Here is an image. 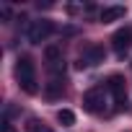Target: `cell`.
Here are the masks:
<instances>
[{
  "instance_id": "cell-11",
  "label": "cell",
  "mask_w": 132,
  "mask_h": 132,
  "mask_svg": "<svg viewBox=\"0 0 132 132\" xmlns=\"http://www.w3.org/2000/svg\"><path fill=\"white\" fill-rule=\"evenodd\" d=\"M47 68H49V73H52L54 78H60V75L65 73V68H68V65H65V60H57V62H49Z\"/></svg>"
},
{
  "instance_id": "cell-8",
  "label": "cell",
  "mask_w": 132,
  "mask_h": 132,
  "mask_svg": "<svg viewBox=\"0 0 132 132\" xmlns=\"http://www.w3.org/2000/svg\"><path fill=\"white\" fill-rule=\"evenodd\" d=\"M62 93H65V83H62L60 78H52V80L44 86V96H47L49 101H54V98H62Z\"/></svg>"
},
{
  "instance_id": "cell-7",
  "label": "cell",
  "mask_w": 132,
  "mask_h": 132,
  "mask_svg": "<svg viewBox=\"0 0 132 132\" xmlns=\"http://www.w3.org/2000/svg\"><path fill=\"white\" fill-rule=\"evenodd\" d=\"M124 8L122 5H109V8H104L101 13H98V21L101 23H111V21H119V18H124Z\"/></svg>"
},
{
  "instance_id": "cell-6",
  "label": "cell",
  "mask_w": 132,
  "mask_h": 132,
  "mask_svg": "<svg viewBox=\"0 0 132 132\" xmlns=\"http://www.w3.org/2000/svg\"><path fill=\"white\" fill-rule=\"evenodd\" d=\"M111 47H114V52L122 57V54L132 47V29H129V26H124V29L114 31V36H111Z\"/></svg>"
},
{
  "instance_id": "cell-4",
  "label": "cell",
  "mask_w": 132,
  "mask_h": 132,
  "mask_svg": "<svg viewBox=\"0 0 132 132\" xmlns=\"http://www.w3.org/2000/svg\"><path fill=\"white\" fill-rule=\"evenodd\" d=\"M104 57H106V52H104V47H86L83 49V54H80V60H78V68L83 70V68H93V65H98V62H104Z\"/></svg>"
},
{
  "instance_id": "cell-12",
  "label": "cell",
  "mask_w": 132,
  "mask_h": 132,
  "mask_svg": "<svg viewBox=\"0 0 132 132\" xmlns=\"http://www.w3.org/2000/svg\"><path fill=\"white\" fill-rule=\"evenodd\" d=\"M26 129H29V132H52L49 127H44V124H39L36 119H29V124H26Z\"/></svg>"
},
{
  "instance_id": "cell-9",
  "label": "cell",
  "mask_w": 132,
  "mask_h": 132,
  "mask_svg": "<svg viewBox=\"0 0 132 132\" xmlns=\"http://www.w3.org/2000/svg\"><path fill=\"white\" fill-rule=\"evenodd\" d=\"M44 57H47V65H49V62H57V60H65V57H62V47H57V44H49V47L44 49Z\"/></svg>"
},
{
  "instance_id": "cell-13",
  "label": "cell",
  "mask_w": 132,
  "mask_h": 132,
  "mask_svg": "<svg viewBox=\"0 0 132 132\" xmlns=\"http://www.w3.org/2000/svg\"><path fill=\"white\" fill-rule=\"evenodd\" d=\"M3 132H16V129H13V124H11V119H8V117H5V119H3Z\"/></svg>"
},
{
  "instance_id": "cell-2",
  "label": "cell",
  "mask_w": 132,
  "mask_h": 132,
  "mask_svg": "<svg viewBox=\"0 0 132 132\" xmlns=\"http://www.w3.org/2000/svg\"><path fill=\"white\" fill-rule=\"evenodd\" d=\"M52 31H54V23H52V21H47V18H42V21H31V26L26 29V39H29L31 44H42Z\"/></svg>"
},
{
  "instance_id": "cell-1",
  "label": "cell",
  "mask_w": 132,
  "mask_h": 132,
  "mask_svg": "<svg viewBox=\"0 0 132 132\" xmlns=\"http://www.w3.org/2000/svg\"><path fill=\"white\" fill-rule=\"evenodd\" d=\"M16 78H18V86L26 91V93H36L39 91V86H36V68H34V60L31 57H18V62H16Z\"/></svg>"
},
{
  "instance_id": "cell-3",
  "label": "cell",
  "mask_w": 132,
  "mask_h": 132,
  "mask_svg": "<svg viewBox=\"0 0 132 132\" xmlns=\"http://www.w3.org/2000/svg\"><path fill=\"white\" fill-rule=\"evenodd\" d=\"M104 106H106V93H104V88H91V91L83 93V109H86V111L98 114V111H104Z\"/></svg>"
},
{
  "instance_id": "cell-10",
  "label": "cell",
  "mask_w": 132,
  "mask_h": 132,
  "mask_svg": "<svg viewBox=\"0 0 132 132\" xmlns=\"http://www.w3.org/2000/svg\"><path fill=\"white\" fill-rule=\"evenodd\" d=\"M57 122H60L62 127H73V124H75V114H73L70 109H60V111H57Z\"/></svg>"
},
{
  "instance_id": "cell-5",
  "label": "cell",
  "mask_w": 132,
  "mask_h": 132,
  "mask_svg": "<svg viewBox=\"0 0 132 132\" xmlns=\"http://www.w3.org/2000/svg\"><path fill=\"white\" fill-rule=\"evenodd\" d=\"M109 91H111V96H114V101H117V106L119 109H124L127 106V88H124V78L122 75H109Z\"/></svg>"
}]
</instances>
